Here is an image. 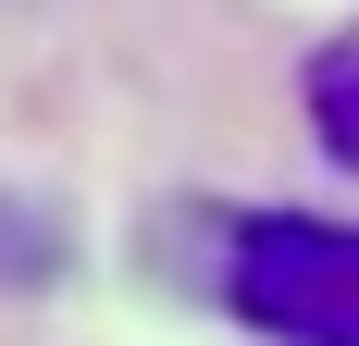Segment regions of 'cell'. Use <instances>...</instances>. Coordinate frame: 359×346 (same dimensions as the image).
<instances>
[{
    "instance_id": "obj_1",
    "label": "cell",
    "mask_w": 359,
    "mask_h": 346,
    "mask_svg": "<svg viewBox=\"0 0 359 346\" xmlns=\"http://www.w3.org/2000/svg\"><path fill=\"white\" fill-rule=\"evenodd\" d=\"M223 310L273 346H359V223L260 210L223 247Z\"/></svg>"
},
{
    "instance_id": "obj_2",
    "label": "cell",
    "mask_w": 359,
    "mask_h": 346,
    "mask_svg": "<svg viewBox=\"0 0 359 346\" xmlns=\"http://www.w3.org/2000/svg\"><path fill=\"white\" fill-rule=\"evenodd\" d=\"M310 137H323L334 161L359 173V25H347V37H323V50H310Z\"/></svg>"
}]
</instances>
